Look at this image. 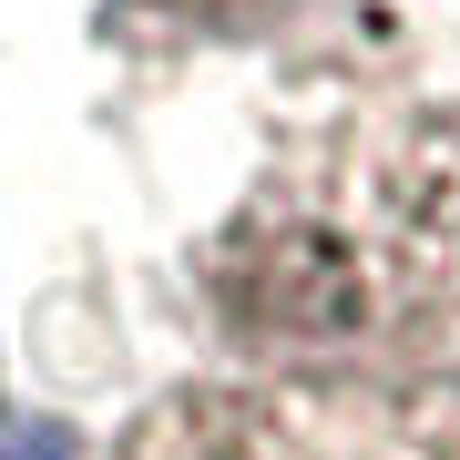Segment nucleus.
<instances>
[{
  "instance_id": "nucleus-1",
  "label": "nucleus",
  "mask_w": 460,
  "mask_h": 460,
  "mask_svg": "<svg viewBox=\"0 0 460 460\" xmlns=\"http://www.w3.org/2000/svg\"><path fill=\"white\" fill-rule=\"evenodd\" d=\"M113 460H460V378L429 368H246L154 399Z\"/></svg>"
}]
</instances>
